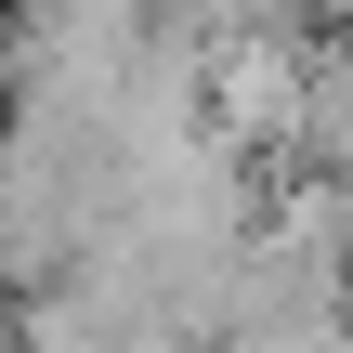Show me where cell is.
Returning <instances> with one entry per match:
<instances>
[{"label": "cell", "mask_w": 353, "mask_h": 353, "mask_svg": "<svg viewBox=\"0 0 353 353\" xmlns=\"http://www.w3.org/2000/svg\"><path fill=\"white\" fill-rule=\"evenodd\" d=\"M26 353H157V341H131L105 301H79V288H39L26 301Z\"/></svg>", "instance_id": "2"}, {"label": "cell", "mask_w": 353, "mask_h": 353, "mask_svg": "<svg viewBox=\"0 0 353 353\" xmlns=\"http://www.w3.org/2000/svg\"><path fill=\"white\" fill-rule=\"evenodd\" d=\"M26 118V65H13V39H0V131Z\"/></svg>", "instance_id": "3"}, {"label": "cell", "mask_w": 353, "mask_h": 353, "mask_svg": "<svg viewBox=\"0 0 353 353\" xmlns=\"http://www.w3.org/2000/svg\"><path fill=\"white\" fill-rule=\"evenodd\" d=\"M288 157L353 183V26H327V39H314V79H301V144H288Z\"/></svg>", "instance_id": "1"}]
</instances>
